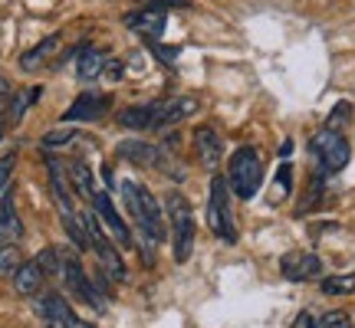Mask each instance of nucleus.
Instances as JSON below:
<instances>
[{"mask_svg": "<svg viewBox=\"0 0 355 328\" xmlns=\"http://www.w3.org/2000/svg\"><path fill=\"white\" fill-rule=\"evenodd\" d=\"M122 197H125V207L132 214V220H135V227H139L141 240L148 243L165 240V217H162V207L152 197V190H145L135 181H125L122 184Z\"/></svg>", "mask_w": 355, "mask_h": 328, "instance_id": "obj_1", "label": "nucleus"}, {"mask_svg": "<svg viewBox=\"0 0 355 328\" xmlns=\"http://www.w3.org/2000/svg\"><path fill=\"white\" fill-rule=\"evenodd\" d=\"M263 184V161H260V152L243 145L237 152L230 154L227 164V188L241 197V201H250L257 190Z\"/></svg>", "mask_w": 355, "mask_h": 328, "instance_id": "obj_2", "label": "nucleus"}, {"mask_svg": "<svg viewBox=\"0 0 355 328\" xmlns=\"http://www.w3.org/2000/svg\"><path fill=\"white\" fill-rule=\"evenodd\" d=\"M168 224H171V250H175V259L178 263H188L191 259V250H194V210L184 194L171 190L168 194Z\"/></svg>", "mask_w": 355, "mask_h": 328, "instance_id": "obj_3", "label": "nucleus"}, {"mask_svg": "<svg viewBox=\"0 0 355 328\" xmlns=\"http://www.w3.org/2000/svg\"><path fill=\"white\" fill-rule=\"evenodd\" d=\"M207 227L214 230V237L224 243H237V227H234V214H230V197H227V177H214L211 181V201H207Z\"/></svg>", "mask_w": 355, "mask_h": 328, "instance_id": "obj_4", "label": "nucleus"}, {"mask_svg": "<svg viewBox=\"0 0 355 328\" xmlns=\"http://www.w3.org/2000/svg\"><path fill=\"white\" fill-rule=\"evenodd\" d=\"M313 152L319 158V167L326 171V174H339L345 164H349V141L343 138V131H329V128H322L316 138H313Z\"/></svg>", "mask_w": 355, "mask_h": 328, "instance_id": "obj_5", "label": "nucleus"}, {"mask_svg": "<svg viewBox=\"0 0 355 328\" xmlns=\"http://www.w3.org/2000/svg\"><path fill=\"white\" fill-rule=\"evenodd\" d=\"M279 273H283V279H290V282H309V279L322 276V259H319L316 253L293 250L279 259Z\"/></svg>", "mask_w": 355, "mask_h": 328, "instance_id": "obj_6", "label": "nucleus"}, {"mask_svg": "<svg viewBox=\"0 0 355 328\" xmlns=\"http://www.w3.org/2000/svg\"><path fill=\"white\" fill-rule=\"evenodd\" d=\"M60 276H63L66 289L76 295L79 302L92 305V309H102V299L96 295V289H92V282L86 279V269L79 266V259H73V256H66L63 263H60Z\"/></svg>", "mask_w": 355, "mask_h": 328, "instance_id": "obj_7", "label": "nucleus"}, {"mask_svg": "<svg viewBox=\"0 0 355 328\" xmlns=\"http://www.w3.org/2000/svg\"><path fill=\"white\" fill-rule=\"evenodd\" d=\"M37 312L46 318L53 328H83V322H79L76 312H73V305L66 302L63 295H56V292L40 295V299H37Z\"/></svg>", "mask_w": 355, "mask_h": 328, "instance_id": "obj_8", "label": "nucleus"}, {"mask_svg": "<svg viewBox=\"0 0 355 328\" xmlns=\"http://www.w3.org/2000/svg\"><path fill=\"white\" fill-rule=\"evenodd\" d=\"M112 105V99L109 95H99V92H83L69 109H66L63 122H96V118H102V112Z\"/></svg>", "mask_w": 355, "mask_h": 328, "instance_id": "obj_9", "label": "nucleus"}, {"mask_svg": "<svg viewBox=\"0 0 355 328\" xmlns=\"http://www.w3.org/2000/svg\"><path fill=\"white\" fill-rule=\"evenodd\" d=\"M92 210L102 217V224L115 233V240L122 243V246H132V237H128V227L122 224V217H119V210L112 207V197L105 194V190H96L92 194Z\"/></svg>", "mask_w": 355, "mask_h": 328, "instance_id": "obj_10", "label": "nucleus"}, {"mask_svg": "<svg viewBox=\"0 0 355 328\" xmlns=\"http://www.w3.org/2000/svg\"><path fill=\"white\" fill-rule=\"evenodd\" d=\"M194 152L204 161V167H217L224 158V141L211 125H198L194 128Z\"/></svg>", "mask_w": 355, "mask_h": 328, "instance_id": "obj_11", "label": "nucleus"}, {"mask_svg": "<svg viewBox=\"0 0 355 328\" xmlns=\"http://www.w3.org/2000/svg\"><path fill=\"white\" fill-rule=\"evenodd\" d=\"M168 13L158 10V7H139V10L125 13V26L135 30V33H148V37H158L165 30Z\"/></svg>", "mask_w": 355, "mask_h": 328, "instance_id": "obj_12", "label": "nucleus"}, {"mask_svg": "<svg viewBox=\"0 0 355 328\" xmlns=\"http://www.w3.org/2000/svg\"><path fill=\"white\" fill-rule=\"evenodd\" d=\"M20 233H24V227H20V217H17L13 197L3 190V194H0V246L20 240Z\"/></svg>", "mask_w": 355, "mask_h": 328, "instance_id": "obj_13", "label": "nucleus"}, {"mask_svg": "<svg viewBox=\"0 0 355 328\" xmlns=\"http://www.w3.org/2000/svg\"><path fill=\"white\" fill-rule=\"evenodd\" d=\"M198 112V99L191 95H181V99H162L158 102V125H175L181 118Z\"/></svg>", "mask_w": 355, "mask_h": 328, "instance_id": "obj_14", "label": "nucleus"}, {"mask_svg": "<svg viewBox=\"0 0 355 328\" xmlns=\"http://www.w3.org/2000/svg\"><path fill=\"white\" fill-rule=\"evenodd\" d=\"M119 154L128 158L132 164H148V167H158V161H162V148H155V145L139 141V138L122 141V145H119Z\"/></svg>", "mask_w": 355, "mask_h": 328, "instance_id": "obj_15", "label": "nucleus"}, {"mask_svg": "<svg viewBox=\"0 0 355 328\" xmlns=\"http://www.w3.org/2000/svg\"><path fill=\"white\" fill-rule=\"evenodd\" d=\"M119 125L122 128H135V131H145V128H158V102H148V105H135V109H125L119 115Z\"/></svg>", "mask_w": 355, "mask_h": 328, "instance_id": "obj_16", "label": "nucleus"}, {"mask_svg": "<svg viewBox=\"0 0 355 328\" xmlns=\"http://www.w3.org/2000/svg\"><path fill=\"white\" fill-rule=\"evenodd\" d=\"M66 177H69V188L76 190L83 201H92V194H96V181H92V171H89V164L73 161L69 167H66Z\"/></svg>", "mask_w": 355, "mask_h": 328, "instance_id": "obj_17", "label": "nucleus"}, {"mask_svg": "<svg viewBox=\"0 0 355 328\" xmlns=\"http://www.w3.org/2000/svg\"><path fill=\"white\" fill-rule=\"evenodd\" d=\"M105 63H109V56L102 50H96V46H89V50L79 53V63H76V73L79 79H99L102 73H105Z\"/></svg>", "mask_w": 355, "mask_h": 328, "instance_id": "obj_18", "label": "nucleus"}, {"mask_svg": "<svg viewBox=\"0 0 355 328\" xmlns=\"http://www.w3.org/2000/svg\"><path fill=\"white\" fill-rule=\"evenodd\" d=\"M40 286H43V269L37 266V259H33V263H24L20 269H17L13 289L20 292V295H37Z\"/></svg>", "mask_w": 355, "mask_h": 328, "instance_id": "obj_19", "label": "nucleus"}, {"mask_svg": "<svg viewBox=\"0 0 355 328\" xmlns=\"http://www.w3.org/2000/svg\"><path fill=\"white\" fill-rule=\"evenodd\" d=\"M56 50H60V33H50V37L43 39L40 46H33L30 53H24L20 66H24V69H37V66L43 63V60H50V56H53Z\"/></svg>", "mask_w": 355, "mask_h": 328, "instance_id": "obj_20", "label": "nucleus"}, {"mask_svg": "<svg viewBox=\"0 0 355 328\" xmlns=\"http://www.w3.org/2000/svg\"><path fill=\"white\" fill-rule=\"evenodd\" d=\"M322 295H352L355 292V273H345V276H326L319 282Z\"/></svg>", "mask_w": 355, "mask_h": 328, "instance_id": "obj_21", "label": "nucleus"}, {"mask_svg": "<svg viewBox=\"0 0 355 328\" xmlns=\"http://www.w3.org/2000/svg\"><path fill=\"white\" fill-rule=\"evenodd\" d=\"M20 266H24V259H20V250L13 243L0 246V276H17Z\"/></svg>", "mask_w": 355, "mask_h": 328, "instance_id": "obj_22", "label": "nucleus"}, {"mask_svg": "<svg viewBox=\"0 0 355 328\" xmlns=\"http://www.w3.org/2000/svg\"><path fill=\"white\" fill-rule=\"evenodd\" d=\"M37 95H40L37 89H30V92H20V95H13V99H10V109H7V122H10V125H17V122L24 118L26 105L37 99Z\"/></svg>", "mask_w": 355, "mask_h": 328, "instance_id": "obj_23", "label": "nucleus"}, {"mask_svg": "<svg viewBox=\"0 0 355 328\" xmlns=\"http://www.w3.org/2000/svg\"><path fill=\"white\" fill-rule=\"evenodd\" d=\"M349 122H352V105H349V102H339V105L329 112V118H326V125L322 128H329V131H343Z\"/></svg>", "mask_w": 355, "mask_h": 328, "instance_id": "obj_24", "label": "nucleus"}, {"mask_svg": "<svg viewBox=\"0 0 355 328\" xmlns=\"http://www.w3.org/2000/svg\"><path fill=\"white\" fill-rule=\"evenodd\" d=\"M60 263H63V259H60L56 250H43L37 256V266L43 269V276H56V273H60Z\"/></svg>", "mask_w": 355, "mask_h": 328, "instance_id": "obj_25", "label": "nucleus"}, {"mask_svg": "<svg viewBox=\"0 0 355 328\" xmlns=\"http://www.w3.org/2000/svg\"><path fill=\"white\" fill-rule=\"evenodd\" d=\"M76 138H83L79 131H50L43 138V148H63V145H73Z\"/></svg>", "mask_w": 355, "mask_h": 328, "instance_id": "obj_26", "label": "nucleus"}, {"mask_svg": "<svg viewBox=\"0 0 355 328\" xmlns=\"http://www.w3.org/2000/svg\"><path fill=\"white\" fill-rule=\"evenodd\" d=\"M316 328H355V325H352V318L345 316V312H326V316H319Z\"/></svg>", "mask_w": 355, "mask_h": 328, "instance_id": "obj_27", "label": "nucleus"}, {"mask_svg": "<svg viewBox=\"0 0 355 328\" xmlns=\"http://www.w3.org/2000/svg\"><path fill=\"white\" fill-rule=\"evenodd\" d=\"M10 174H13V154H7V158H0V194L10 184Z\"/></svg>", "mask_w": 355, "mask_h": 328, "instance_id": "obj_28", "label": "nucleus"}, {"mask_svg": "<svg viewBox=\"0 0 355 328\" xmlns=\"http://www.w3.org/2000/svg\"><path fill=\"white\" fill-rule=\"evenodd\" d=\"M319 325V316L316 312H309V309H306V312H300V316H296V322H293V328H316Z\"/></svg>", "mask_w": 355, "mask_h": 328, "instance_id": "obj_29", "label": "nucleus"}, {"mask_svg": "<svg viewBox=\"0 0 355 328\" xmlns=\"http://www.w3.org/2000/svg\"><path fill=\"white\" fill-rule=\"evenodd\" d=\"M135 3H148V7H158V10H168V7H188V0H135Z\"/></svg>", "mask_w": 355, "mask_h": 328, "instance_id": "obj_30", "label": "nucleus"}, {"mask_svg": "<svg viewBox=\"0 0 355 328\" xmlns=\"http://www.w3.org/2000/svg\"><path fill=\"white\" fill-rule=\"evenodd\" d=\"M102 76L105 79H122V63H119V60H112V56H109V63H105V73H102Z\"/></svg>", "mask_w": 355, "mask_h": 328, "instance_id": "obj_31", "label": "nucleus"}, {"mask_svg": "<svg viewBox=\"0 0 355 328\" xmlns=\"http://www.w3.org/2000/svg\"><path fill=\"white\" fill-rule=\"evenodd\" d=\"M290 177H293L290 164H283V167H279V174H277V188L283 190V194H286V190H290Z\"/></svg>", "mask_w": 355, "mask_h": 328, "instance_id": "obj_32", "label": "nucleus"}, {"mask_svg": "<svg viewBox=\"0 0 355 328\" xmlns=\"http://www.w3.org/2000/svg\"><path fill=\"white\" fill-rule=\"evenodd\" d=\"M7 109H10V102L3 99V102H0V138H3V128L10 125V122H7Z\"/></svg>", "mask_w": 355, "mask_h": 328, "instance_id": "obj_33", "label": "nucleus"}]
</instances>
